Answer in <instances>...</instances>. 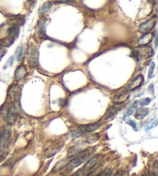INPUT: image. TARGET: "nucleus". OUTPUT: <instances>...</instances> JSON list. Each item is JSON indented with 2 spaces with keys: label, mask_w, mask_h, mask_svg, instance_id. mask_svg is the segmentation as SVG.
I'll list each match as a JSON object with an SVG mask.
<instances>
[{
  "label": "nucleus",
  "mask_w": 158,
  "mask_h": 176,
  "mask_svg": "<svg viewBox=\"0 0 158 176\" xmlns=\"http://www.w3.org/2000/svg\"><path fill=\"white\" fill-rule=\"evenodd\" d=\"M99 139H100V134H99L98 133H96V134H90V135L85 138L83 142L87 144H93L97 142V141H98Z\"/></svg>",
  "instance_id": "nucleus-19"
},
{
  "label": "nucleus",
  "mask_w": 158,
  "mask_h": 176,
  "mask_svg": "<svg viewBox=\"0 0 158 176\" xmlns=\"http://www.w3.org/2000/svg\"><path fill=\"white\" fill-rule=\"evenodd\" d=\"M149 114V109L148 108H144V107H141V108L138 109L135 113L134 117L137 120H142L147 116Z\"/></svg>",
  "instance_id": "nucleus-16"
},
{
  "label": "nucleus",
  "mask_w": 158,
  "mask_h": 176,
  "mask_svg": "<svg viewBox=\"0 0 158 176\" xmlns=\"http://www.w3.org/2000/svg\"><path fill=\"white\" fill-rule=\"evenodd\" d=\"M140 176H144V174H141V175H140Z\"/></svg>",
  "instance_id": "nucleus-36"
},
{
  "label": "nucleus",
  "mask_w": 158,
  "mask_h": 176,
  "mask_svg": "<svg viewBox=\"0 0 158 176\" xmlns=\"http://www.w3.org/2000/svg\"><path fill=\"white\" fill-rule=\"evenodd\" d=\"M23 45H20L19 47L17 48L16 51V60H18L19 62L21 61V60L22 59V57H23Z\"/></svg>",
  "instance_id": "nucleus-22"
},
{
  "label": "nucleus",
  "mask_w": 158,
  "mask_h": 176,
  "mask_svg": "<svg viewBox=\"0 0 158 176\" xmlns=\"http://www.w3.org/2000/svg\"><path fill=\"white\" fill-rule=\"evenodd\" d=\"M132 176H136V174H133V175H132Z\"/></svg>",
  "instance_id": "nucleus-37"
},
{
  "label": "nucleus",
  "mask_w": 158,
  "mask_h": 176,
  "mask_svg": "<svg viewBox=\"0 0 158 176\" xmlns=\"http://www.w3.org/2000/svg\"><path fill=\"white\" fill-rule=\"evenodd\" d=\"M156 125H157V122H156V120H153V121H150V122L148 123V124H147V127H146V130H150L151 128H153L154 127H156Z\"/></svg>",
  "instance_id": "nucleus-27"
},
{
  "label": "nucleus",
  "mask_w": 158,
  "mask_h": 176,
  "mask_svg": "<svg viewBox=\"0 0 158 176\" xmlns=\"http://www.w3.org/2000/svg\"><path fill=\"white\" fill-rule=\"evenodd\" d=\"M15 40H16L15 38L12 37V36H7L6 37L4 38V39H2V40L0 41V44H1L2 46L9 47V46H10L11 45H13Z\"/></svg>",
  "instance_id": "nucleus-18"
},
{
  "label": "nucleus",
  "mask_w": 158,
  "mask_h": 176,
  "mask_svg": "<svg viewBox=\"0 0 158 176\" xmlns=\"http://www.w3.org/2000/svg\"><path fill=\"white\" fill-rule=\"evenodd\" d=\"M13 62H14V57H12L11 58H10V60H9V63H10V66H12V65H13Z\"/></svg>",
  "instance_id": "nucleus-32"
},
{
  "label": "nucleus",
  "mask_w": 158,
  "mask_h": 176,
  "mask_svg": "<svg viewBox=\"0 0 158 176\" xmlns=\"http://www.w3.org/2000/svg\"><path fill=\"white\" fill-rule=\"evenodd\" d=\"M103 158V154H97L96 155H93L87 162L85 163L84 166L80 170L72 174L71 176H88V174L95 168V167L100 162Z\"/></svg>",
  "instance_id": "nucleus-3"
},
{
  "label": "nucleus",
  "mask_w": 158,
  "mask_h": 176,
  "mask_svg": "<svg viewBox=\"0 0 158 176\" xmlns=\"http://www.w3.org/2000/svg\"><path fill=\"white\" fill-rule=\"evenodd\" d=\"M110 171H111L110 168H107L106 169H104L103 171H101L100 172H99L98 174L94 176H108L109 174H110Z\"/></svg>",
  "instance_id": "nucleus-25"
},
{
  "label": "nucleus",
  "mask_w": 158,
  "mask_h": 176,
  "mask_svg": "<svg viewBox=\"0 0 158 176\" xmlns=\"http://www.w3.org/2000/svg\"><path fill=\"white\" fill-rule=\"evenodd\" d=\"M116 171H115V169H113L111 170V171H110V174H109L108 176H115V174H116Z\"/></svg>",
  "instance_id": "nucleus-33"
},
{
  "label": "nucleus",
  "mask_w": 158,
  "mask_h": 176,
  "mask_svg": "<svg viewBox=\"0 0 158 176\" xmlns=\"http://www.w3.org/2000/svg\"><path fill=\"white\" fill-rule=\"evenodd\" d=\"M94 152H95V148H93V147L86 148L84 150L78 153L77 155L74 156L73 158H72L69 162H68L66 167H65L66 171L67 172H69V171H73L74 168L86 163L93 155Z\"/></svg>",
  "instance_id": "nucleus-2"
},
{
  "label": "nucleus",
  "mask_w": 158,
  "mask_h": 176,
  "mask_svg": "<svg viewBox=\"0 0 158 176\" xmlns=\"http://www.w3.org/2000/svg\"><path fill=\"white\" fill-rule=\"evenodd\" d=\"M66 1H69V2H73L74 0H66Z\"/></svg>",
  "instance_id": "nucleus-35"
},
{
  "label": "nucleus",
  "mask_w": 158,
  "mask_h": 176,
  "mask_svg": "<svg viewBox=\"0 0 158 176\" xmlns=\"http://www.w3.org/2000/svg\"><path fill=\"white\" fill-rule=\"evenodd\" d=\"M7 98L10 100L11 103L18 104L21 98V87L18 84H13L9 87L7 92Z\"/></svg>",
  "instance_id": "nucleus-6"
},
{
  "label": "nucleus",
  "mask_w": 158,
  "mask_h": 176,
  "mask_svg": "<svg viewBox=\"0 0 158 176\" xmlns=\"http://www.w3.org/2000/svg\"><path fill=\"white\" fill-rule=\"evenodd\" d=\"M152 39H153V34L151 33H147L142 37L140 38L138 40V44L140 46H146L151 42Z\"/></svg>",
  "instance_id": "nucleus-15"
},
{
  "label": "nucleus",
  "mask_w": 158,
  "mask_h": 176,
  "mask_svg": "<svg viewBox=\"0 0 158 176\" xmlns=\"http://www.w3.org/2000/svg\"><path fill=\"white\" fill-rule=\"evenodd\" d=\"M52 6V3L50 2H45V3L42 5V8L40 9V13H46V12H48L49 10H50V8H51Z\"/></svg>",
  "instance_id": "nucleus-24"
},
{
  "label": "nucleus",
  "mask_w": 158,
  "mask_h": 176,
  "mask_svg": "<svg viewBox=\"0 0 158 176\" xmlns=\"http://www.w3.org/2000/svg\"><path fill=\"white\" fill-rule=\"evenodd\" d=\"M129 98H130V93L127 91L123 92V93L118 94L113 97V102L115 104H121L127 101Z\"/></svg>",
  "instance_id": "nucleus-12"
},
{
  "label": "nucleus",
  "mask_w": 158,
  "mask_h": 176,
  "mask_svg": "<svg viewBox=\"0 0 158 176\" xmlns=\"http://www.w3.org/2000/svg\"><path fill=\"white\" fill-rule=\"evenodd\" d=\"M11 130L5 129L0 133V148H2L6 146L11 137Z\"/></svg>",
  "instance_id": "nucleus-11"
},
{
  "label": "nucleus",
  "mask_w": 158,
  "mask_h": 176,
  "mask_svg": "<svg viewBox=\"0 0 158 176\" xmlns=\"http://www.w3.org/2000/svg\"><path fill=\"white\" fill-rule=\"evenodd\" d=\"M18 104L6 102L0 107V116L9 125H13L19 117V107Z\"/></svg>",
  "instance_id": "nucleus-1"
},
{
  "label": "nucleus",
  "mask_w": 158,
  "mask_h": 176,
  "mask_svg": "<svg viewBox=\"0 0 158 176\" xmlns=\"http://www.w3.org/2000/svg\"><path fill=\"white\" fill-rule=\"evenodd\" d=\"M119 105L120 104H114V105H113V106H111V107H109V108L107 109L106 114H105L103 119L104 120L110 119V118H111L112 117L114 116L115 114H117L118 112L120 111V110L121 109Z\"/></svg>",
  "instance_id": "nucleus-13"
},
{
  "label": "nucleus",
  "mask_w": 158,
  "mask_h": 176,
  "mask_svg": "<svg viewBox=\"0 0 158 176\" xmlns=\"http://www.w3.org/2000/svg\"><path fill=\"white\" fill-rule=\"evenodd\" d=\"M6 54V50L2 47H0V59L2 58Z\"/></svg>",
  "instance_id": "nucleus-31"
},
{
  "label": "nucleus",
  "mask_w": 158,
  "mask_h": 176,
  "mask_svg": "<svg viewBox=\"0 0 158 176\" xmlns=\"http://www.w3.org/2000/svg\"><path fill=\"white\" fill-rule=\"evenodd\" d=\"M28 63L32 67H36L39 62V50L36 46L34 44H30L28 48V54H27Z\"/></svg>",
  "instance_id": "nucleus-5"
},
{
  "label": "nucleus",
  "mask_w": 158,
  "mask_h": 176,
  "mask_svg": "<svg viewBox=\"0 0 158 176\" xmlns=\"http://www.w3.org/2000/svg\"><path fill=\"white\" fill-rule=\"evenodd\" d=\"M122 174H120V173H119V172H117V174H115V176H121Z\"/></svg>",
  "instance_id": "nucleus-34"
},
{
  "label": "nucleus",
  "mask_w": 158,
  "mask_h": 176,
  "mask_svg": "<svg viewBox=\"0 0 158 176\" xmlns=\"http://www.w3.org/2000/svg\"><path fill=\"white\" fill-rule=\"evenodd\" d=\"M28 74V72H27L26 67L23 65H21V66H19L15 70V74H14V77L15 80L16 81H20V80H23L26 77Z\"/></svg>",
  "instance_id": "nucleus-10"
},
{
  "label": "nucleus",
  "mask_w": 158,
  "mask_h": 176,
  "mask_svg": "<svg viewBox=\"0 0 158 176\" xmlns=\"http://www.w3.org/2000/svg\"><path fill=\"white\" fill-rule=\"evenodd\" d=\"M133 58L136 60H139L140 58L147 59L153 57V50L151 47L147 46H141L138 48H135L133 50Z\"/></svg>",
  "instance_id": "nucleus-4"
},
{
  "label": "nucleus",
  "mask_w": 158,
  "mask_h": 176,
  "mask_svg": "<svg viewBox=\"0 0 158 176\" xmlns=\"http://www.w3.org/2000/svg\"><path fill=\"white\" fill-rule=\"evenodd\" d=\"M85 149V147L83 145H77L75 146L69 148L67 151V157L68 158H73L75 155H77L78 153L82 151L83 150Z\"/></svg>",
  "instance_id": "nucleus-14"
},
{
  "label": "nucleus",
  "mask_w": 158,
  "mask_h": 176,
  "mask_svg": "<svg viewBox=\"0 0 158 176\" xmlns=\"http://www.w3.org/2000/svg\"><path fill=\"white\" fill-rule=\"evenodd\" d=\"M45 20H40L39 22V26H38V33L41 36L45 35Z\"/></svg>",
  "instance_id": "nucleus-21"
},
{
  "label": "nucleus",
  "mask_w": 158,
  "mask_h": 176,
  "mask_svg": "<svg viewBox=\"0 0 158 176\" xmlns=\"http://www.w3.org/2000/svg\"><path fill=\"white\" fill-rule=\"evenodd\" d=\"M138 102L139 101H135L134 103H133V104H132V106L131 107H130V108L127 110V113L125 114V115H124V118L125 119V118H128L129 116H130V115L132 114L133 113V110H135V109L137 107V106H138Z\"/></svg>",
  "instance_id": "nucleus-23"
},
{
  "label": "nucleus",
  "mask_w": 158,
  "mask_h": 176,
  "mask_svg": "<svg viewBox=\"0 0 158 176\" xmlns=\"http://www.w3.org/2000/svg\"><path fill=\"white\" fill-rule=\"evenodd\" d=\"M127 123L128 124H130V126H131L132 127H133V129L134 130H137V127H136V123L135 122H133V121H131V120H129V121H127Z\"/></svg>",
  "instance_id": "nucleus-30"
},
{
  "label": "nucleus",
  "mask_w": 158,
  "mask_h": 176,
  "mask_svg": "<svg viewBox=\"0 0 158 176\" xmlns=\"http://www.w3.org/2000/svg\"><path fill=\"white\" fill-rule=\"evenodd\" d=\"M144 77H143L142 75L137 76L136 78L133 79V80L129 83V85L127 86V90L130 91V90H136V89L139 88L140 86H141V85H142L143 83H144Z\"/></svg>",
  "instance_id": "nucleus-9"
},
{
  "label": "nucleus",
  "mask_w": 158,
  "mask_h": 176,
  "mask_svg": "<svg viewBox=\"0 0 158 176\" xmlns=\"http://www.w3.org/2000/svg\"><path fill=\"white\" fill-rule=\"evenodd\" d=\"M24 17H22V16H15V17L11 18L10 19V22L12 25H15V26H21L23 25L24 23Z\"/></svg>",
  "instance_id": "nucleus-20"
},
{
  "label": "nucleus",
  "mask_w": 158,
  "mask_h": 176,
  "mask_svg": "<svg viewBox=\"0 0 158 176\" xmlns=\"http://www.w3.org/2000/svg\"><path fill=\"white\" fill-rule=\"evenodd\" d=\"M100 127H101V124H100V123H93V124H85V125L79 126L77 130L82 134H87V133H92V132L98 130Z\"/></svg>",
  "instance_id": "nucleus-7"
},
{
  "label": "nucleus",
  "mask_w": 158,
  "mask_h": 176,
  "mask_svg": "<svg viewBox=\"0 0 158 176\" xmlns=\"http://www.w3.org/2000/svg\"><path fill=\"white\" fill-rule=\"evenodd\" d=\"M8 153H9L8 150H6V149L0 150V162L3 161V159L6 157Z\"/></svg>",
  "instance_id": "nucleus-29"
},
{
  "label": "nucleus",
  "mask_w": 158,
  "mask_h": 176,
  "mask_svg": "<svg viewBox=\"0 0 158 176\" xmlns=\"http://www.w3.org/2000/svg\"><path fill=\"white\" fill-rule=\"evenodd\" d=\"M151 101L152 100L150 98H144L140 102H138V104H140V105L142 106V107H144V106H147L148 104H150Z\"/></svg>",
  "instance_id": "nucleus-26"
},
{
  "label": "nucleus",
  "mask_w": 158,
  "mask_h": 176,
  "mask_svg": "<svg viewBox=\"0 0 158 176\" xmlns=\"http://www.w3.org/2000/svg\"><path fill=\"white\" fill-rule=\"evenodd\" d=\"M19 33V26L15 25H12L10 28L8 29V36H12V37L17 39Z\"/></svg>",
  "instance_id": "nucleus-17"
},
{
  "label": "nucleus",
  "mask_w": 158,
  "mask_h": 176,
  "mask_svg": "<svg viewBox=\"0 0 158 176\" xmlns=\"http://www.w3.org/2000/svg\"><path fill=\"white\" fill-rule=\"evenodd\" d=\"M156 21L155 19H150L146 22H143L139 27V31L143 33H147L150 32V30H153L154 26H156Z\"/></svg>",
  "instance_id": "nucleus-8"
},
{
  "label": "nucleus",
  "mask_w": 158,
  "mask_h": 176,
  "mask_svg": "<svg viewBox=\"0 0 158 176\" xmlns=\"http://www.w3.org/2000/svg\"><path fill=\"white\" fill-rule=\"evenodd\" d=\"M155 69V63L154 62H152L151 65L150 66V69H149V72H148V79H151L152 77H153V71H154Z\"/></svg>",
  "instance_id": "nucleus-28"
}]
</instances>
